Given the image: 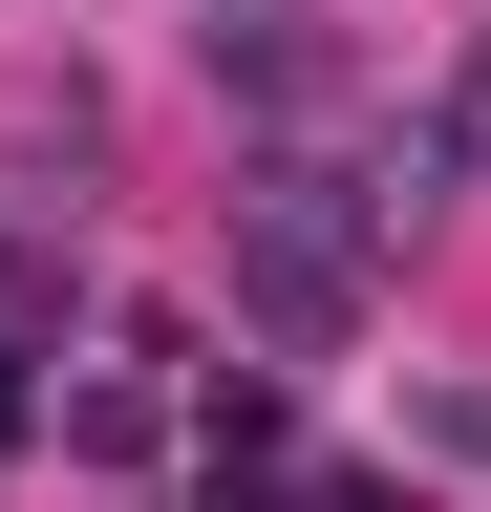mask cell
<instances>
[{
  "label": "cell",
  "mask_w": 491,
  "mask_h": 512,
  "mask_svg": "<svg viewBox=\"0 0 491 512\" xmlns=\"http://www.w3.org/2000/svg\"><path fill=\"white\" fill-rule=\"evenodd\" d=\"M214 86H257V107H321V22H214Z\"/></svg>",
  "instance_id": "6da1fadb"
},
{
  "label": "cell",
  "mask_w": 491,
  "mask_h": 512,
  "mask_svg": "<svg viewBox=\"0 0 491 512\" xmlns=\"http://www.w3.org/2000/svg\"><path fill=\"white\" fill-rule=\"evenodd\" d=\"M449 150H491V64H470V86H449Z\"/></svg>",
  "instance_id": "7a4b0ae2"
}]
</instances>
